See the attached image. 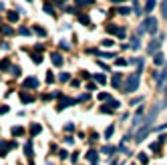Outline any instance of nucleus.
Instances as JSON below:
<instances>
[{"label": "nucleus", "mask_w": 167, "mask_h": 165, "mask_svg": "<svg viewBox=\"0 0 167 165\" xmlns=\"http://www.w3.org/2000/svg\"><path fill=\"white\" fill-rule=\"evenodd\" d=\"M139 83H141V75L139 73H133L131 77H127V81H125V85L121 89H123V93H135L139 89Z\"/></svg>", "instance_id": "1"}, {"label": "nucleus", "mask_w": 167, "mask_h": 165, "mask_svg": "<svg viewBox=\"0 0 167 165\" xmlns=\"http://www.w3.org/2000/svg\"><path fill=\"white\" fill-rule=\"evenodd\" d=\"M157 18H153V16H149V18H145L143 20V24H141V28H139V34H143V32H149V34H155L157 32Z\"/></svg>", "instance_id": "2"}, {"label": "nucleus", "mask_w": 167, "mask_h": 165, "mask_svg": "<svg viewBox=\"0 0 167 165\" xmlns=\"http://www.w3.org/2000/svg\"><path fill=\"white\" fill-rule=\"evenodd\" d=\"M161 40H163V34H161L159 38H155V40H151V42L147 44V55H155V53H159V46H161Z\"/></svg>", "instance_id": "3"}, {"label": "nucleus", "mask_w": 167, "mask_h": 165, "mask_svg": "<svg viewBox=\"0 0 167 165\" xmlns=\"http://www.w3.org/2000/svg\"><path fill=\"white\" fill-rule=\"evenodd\" d=\"M10 149H16V143H14V141H2V143H0V157H6V153H8Z\"/></svg>", "instance_id": "4"}, {"label": "nucleus", "mask_w": 167, "mask_h": 165, "mask_svg": "<svg viewBox=\"0 0 167 165\" xmlns=\"http://www.w3.org/2000/svg\"><path fill=\"white\" fill-rule=\"evenodd\" d=\"M79 99H70V97H60V103L57 105V111H62L64 107H70V105H75Z\"/></svg>", "instance_id": "5"}, {"label": "nucleus", "mask_w": 167, "mask_h": 165, "mask_svg": "<svg viewBox=\"0 0 167 165\" xmlns=\"http://www.w3.org/2000/svg\"><path fill=\"white\" fill-rule=\"evenodd\" d=\"M38 79L36 77H28V79H24V83H22V87L24 89H38Z\"/></svg>", "instance_id": "6"}, {"label": "nucleus", "mask_w": 167, "mask_h": 165, "mask_svg": "<svg viewBox=\"0 0 167 165\" xmlns=\"http://www.w3.org/2000/svg\"><path fill=\"white\" fill-rule=\"evenodd\" d=\"M165 79H167V64L163 66V70H159V73L155 75V81H157V87H159V89L163 87V81H165Z\"/></svg>", "instance_id": "7"}, {"label": "nucleus", "mask_w": 167, "mask_h": 165, "mask_svg": "<svg viewBox=\"0 0 167 165\" xmlns=\"http://www.w3.org/2000/svg\"><path fill=\"white\" fill-rule=\"evenodd\" d=\"M87 159L91 161V165H97V163H99V151H97V149H91V151L87 153Z\"/></svg>", "instance_id": "8"}, {"label": "nucleus", "mask_w": 167, "mask_h": 165, "mask_svg": "<svg viewBox=\"0 0 167 165\" xmlns=\"http://www.w3.org/2000/svg\"><path fill=\"white\" fill-rule=\"evenodd\" d=\"M121 83H123V75H121V73H115V77L111 79V85H113L115 89H121V87H123Z\"/></svg>", "instance_id": "9"}, {"label": "nucleus", "mask_w": 167, "mask_h": 165, "mask_svg": "<svg viewBox=\"0 0 167 165\" xmlns=\"http://www.w3.org/2000/svg\"><path fill=\"white\" fill-rule=\"evenodd\" d=\"M153 62H155L157 66H165V57H163V53H161V51L153 55Z\"/></svg>", "instance_id": "10"}, {"label": "nucleus", "mask_w": 167, "mask_h": 165, "mask_svg": "<svg viewBox=\"0 0 167 165\" xmlns=\"http://www.w3.org/2000/svg\"><path fill=\"white\" fill-rule=\"evenodd\" d=\"M20 101L26 103V105H28V103H34V95H30V93H24V91H22V93H20Z\"/></svg>", "instance_id": "11"}, {"label": "nucleus", "mask_w": 167, "mask_h": 165, "mask_svg": "<svg viewBox=\"0 0 167 165\" xmlns=\"http://www.w3.org/2000/svg\"><path fill=\"white\" fill-rule=\"evenodd\" d=\"M51 60H53L55 66H62V57L59 53H51Z\"/></svg>", "instance_id": "12"}, {"label": "nucleus", "mask_w": 167, "mask_h": 165, "mask_svg": "<svg viewBox=\"0 0 167 165\" xmlns=\"http://www.w3.org/2000/svg\"><path fill=\"white\" fill-rule=\"evenodd\" d=\"M0 34H4V36H12V34H14V30H12V26L2 24V26H0Z\"/></svg>", "instance_id": "13"}, {"label": "nucleus", "mask_w": 167, "mask_h": 165, "mask_svg": "<svg viewBox=\"0 0 167 165\" xmlns=\"http://www.w3.org/2000/svg\"><path fill=\"white\" fill-rule=\"evenodd\" d=\"M99 111H101V113H105V115H113V113H115V109H113L111 105H101V107H99Z\"/></svg>", "instance_id": "14"}, {"label": "nucleus", "mask_w": 167, "mask_h": 165, "mask_svg": "<svg viewBox=\"0 0 167 165\" xmlns=\"http://www.w3.org/2000/svg\"><path fill=\"white\" fill-rule=\"evenodd\" d=\"M8 68H12L10 59H2V60H0V70H8Z\"/></svg>", "instance_id": "15"}, {"label": "nucleus", "mask_w": 167, "mask_h": 165, "mask_svg": "<svg viewBox=\"0 0 167 165\" xmlns=\"http://www.w3.org/2000/svg\"><path fill=\"white\" fill-rule=\"evenodd\" d=\"M24 155L28 159H32V143H30V141H26V145H24Z\"/></svg>", "instance_id": "16"}, {"label": "nucleus", "mask_w": 167, "mask_h": 165, "mask_svg": "<svg viewBox=\"0 0 167 165\" xmlns=\"http://www.w3.org/2000/svg\"><path fill=\"white\" fill-rule=\"evenodd\" d=\"M155 4H157V0H147V2H145V12L149 14V12L155 8Z\"/></svg>", "instance_id": "17"}, {"label": "nucleus", "mask_w": 167, "mask_h": 165, "mask_svg": "<svg viewBox=\"0 0 167 165\" xmlns=\"http://www.w3.org/2000/svg\"><path fill=\"white\" fill-rule=\"evenodd\" d=\"M40 131H42V127H40L38 123H32V125H30V135H38Z\"/></svg>", "instance_id": "18"}, {"label": "nucleus", "mask_w": 167, "mask_h": 165, "mask_svg": "<svg viewBox=\"0 0 167 165\" xmlns=\"http://www.w3.org/2000/svg\"><path fill=\"white\" fill-rule=\"evenodd\" d=\"M139 46H141L139 36H133V40H131V49H133V51H139Z\"/></svg>", "instance_id": "19"}, {"label": "nucleus", "mask_w": 167, "mask_h": 165, "mask_svg": "<svg viewBox=\"0 0 167 165\" xmlns=\"http://www.w3.org/2000/svg\"><path fill=\"white\" fill-rule=\"evenodd\" d=\"M117 12L123 14V16H127V14H131V6H121V8H117Z\"/></svg>", "instance_id": "20"}, {"label": "nucleus", "mask_w": 167, "mask_h": 165, "mask_svg": "<svg viewBox=\"0 0 167 165\" xmlns=\"http://www.w3.org/2000/svg\"><path fill=\"white\" fill-rule=\"evenodd\" d=\"M75 2H77L79 6H93L95 0H75Z\"/></svg>", "instance_id": "21"}, {"label": "nucleus", "mask_w": 167, "mask_h": 165, "mask_svg": "<svg viewBox=\"0 0 167 165\" xmlns=\"http://www.w3.org/2000/svg\"><path fill=\"white\" fill-rule=\"evenodd\" d=\"M32 32H36V34H38V36H42V38L46 36V30H44L42 26H34V28H32Z\"/></svg>", "instance_id": "22"}, {"label": "nucleus", "mask_w": 167, "mask_h": 165, "mask_svg": "<svg viewBox=\"0 0 167 165\" xmlns=\"http://www.w3.org/2000/svg\"><path fill=\"white\" fill-rule=\"evenodd\" d=\"M44 12H46V14H53V16H55V8H53V4H51V2H44Z\"/></svg>", "instance_id": "23"}, {"label": "nucleus", "mask_w": 167, "mask_h": 165, "mask_svg": "<svg viewBox=\"0 0 167 165\" xmlns=\"http://www.w3.org/2000/svg\"><path fill=\"white\" fill-rule=\"evenodd\" d=\"M79 22H81V24H87V26H89V24H91V18H89L87 14H81V16H79Z\"/></svg>", "instance_id": "24"}, {"label": "nucleus", "mask_w": 167, "mask_h": 165, "mask_svg": "<svg viewBox=\"0 0 167 165\" xmlns=\"http://www.w3.org/2000/svg\"><path fill=\"white\" fill-rule=\"evenodd\" d=\"M6 16H8V20H10V22H16V20H18V12H14V10H10Z\"/></svg>", "instance_id": "25"}, {"label": "nucleus", "mask_w": 167, "mask_h": 165, "mask_svg": "<svg viewBox=\"0 0 167 165\" xmlns=\"http://www.w3.org/2000/svg\"><path fill=\"white\" fill-rule=\"evenodd\" d=\"M30 59H32V62H34V64H40V62H42V55H38V53H36V55L32 53V57H30Z\"/></svg>", "instance_id": "26"}, {"label": "nucleus", "mask_w": 167, "mask_h": 165, "mask_svg": "<svg viewBox=\"0 0 167 165\" xmlns=\"http://www.w3.org/2000/svg\"><path fill=\"white\" fill-rule=\"evenodd\" d=\"M10 73H12V75H14V77H20V75H22V68H20V66H16V64H14V66H12V68H10Z\"/></svg>", "instance_id": "27"}, {"label": "nucleus", "mask_w": 167, "mask_h": 165, "mask_svg": "<svg viewBox=\"0 0 167 165\" xmlns=\"http://www.w3.org/2000/svg\"><path fill=\"white\" fill-rule=\"evenodd\" d=\"M95 81H97L99 85H105V83H107V77H105V75H95Z\"/></svg>", "instance_id": "28"}, {"label": "nucleus", "mask_w": 167, "mask_h": 165, "mask_svg": "<svg viewBox=\"0 0 167 165\" xmlns=\"http://www.w3.org/2000/svg\"><path fill=\"white\" fill-rule=\"evenodd\" d=\"M115 64H117V66H127V64H129V60H127V59H117V60H115Z\"/></svg>", "instance_id": "29"}, {"label": "nucleus", "mask_w": 167, "mask_h": 165, "mask_svg": "<svg viewBox=\"0 0 167 165\" xmlns=\"http://www.w3.org/2000/svg\"><path fill=\"white\" fill-rule=\"evenodd\" d=\"M12 135H24V129H22V127H12Z\"/></svg>", "instance_id": "30"}, {"label": "nucleus", "mask_w": 167, "mask_h": 165, "mask_svg": "<svg viewBox=\"0 0 167 165\" xmlns=\"http://www.w3.org/2000/svg\"><path fill=\"white\" fill-rule=\"evenodd\" d=\"M161 14H163V18H167V0L161 2Z\"/></svg>", "instance_id": "31"}, {"label": "nucleus", "mask_w": 167, "mask_h": 165, "mask_svg": "<svg viewBox=\"0 0 167 165\" xmlns=\"http://www.w3.org/2000/svg\"><path fill=\"white\" fill-rule=\"evenodd\" d=\"M68 79H70V75H68V73H60V75H59V81H60V83H66Z\"/></svg>", "instance_id": "32"}, {"label": "nucleus", "mask_w": 167, "mask_h": 165, "mask_svg": "<svg viewBox=\"0 0 167 165\" xmlns=\"http://www.w3.org/2000/svg\"><path fill=\"white\" fill-rule=\"evenodd\" d=\"M99 101H111V95L109 93H99Z\"/></svg>", "instance_id": "33"}, {"label": "nucleus", "mask_w": 167, "mask_h": 165, "mask_svg": "<svg viewBox=\"0 0 167 165\" xmlns=\"http://www.w3.org/2000/svg\"><path fill=\"white\" fill-rule=\"evenodd\" d=\"M117 30H119V28H117L115 24H107V32H111V34H117Z\"/></svg>", "instance_id": "34"}, {"label": "nucleus", "mask_w": 167, "mask_h": 165, "mask_svg": "<svg viewBox=\"0 0 167 165\" xmlns=\"http://www.w3.org/2000/svg\"><path fill=\"white\" fill-rule=\"evenodd\" d=\"M99 57H101V59H113L115 53H101V51H99Z\"/></svg>", "instance_id": "35"}, {"label": "nucleus", "mask_w": 167, "mask_h": 165, "mask_svg": "<svg viewBox=\"0 0 167 165\" xmlns=\"http://www.w3.org/2000/svg\"><path fill=\"white\" fill-rule=\"evenodd\" d=\"M113 131H115V125H109V127H107V131H105V137L109 139V137L113 135Z\"/></svg>", "instance_id": "36"}, {"label": "nucleus", "mask_w": 167, "mask_h": 165, "mask_svg": "<svg viewBox=\"0 0 167 165\" xmlns=\"http://www.w3.org/2000/svg\"><path fill=\"white\" fill-rule=\"evenodd\" d=\"M18 32H20L22 36H28V34H30V30H28L26 26H20V28H18Z\"/></svg>", "instance_id": "37"}, {"label": "nucleus", "mask_w": 167, "mask_h": 165, "mask_svg": "<svg viewBox=\"0 0 167 165\" xmlns=\"http://www.w3.org/2000/svg\"><path fill=\"white\" fill-rule=\"evenodd\" d=\"M8 49H10V44L6 40H0V51H8Z\"/></svg>", "instance_id": "38"}, {"label": "nucleus", "mask_w": 167, "mask_h": 165, "mask_svg": "<svg viewBox=\"0 0 167 165\" xmlns=\"http://www.w3.org/2000/svg\"><path fill=\"white\" fill-rule=\"evenodd\" d=\"M109 105H111V107H113L115 111H117L119 107H121V103H119V101H115V99H111V101H109Z\"/></svg>", "instance_id": "39"}, {"label": "nucleus", "mask_w": 167, "mask_h": 165, "mask_svg": "<svg viewBox=\"0 0 167 165\" xmlns=\"http://www.w3.org/2000/svg\"><path fill=\"white\" fill-rule=\"evenodd\" d=\"M101 151H103V153H107V155H109V153H115V147H111V145H107V147H103V149H101Z\"/></svg>", "instance_id": "40"}, {"label": "nucleus", "mask_w": 167, "mask_h": 165, "mask_svg": "<svg viewBox=\"0 0 167 165\" xmlns=\"http://www.w3.org/2000/svg\"><path fill=\"white\" fill-rule=\"evenodd\" d=\"M46 83H49V85H51V83H55V75L51 73V70L46 73Z\"/></svg>", "instance_id": "41"}, {"label": "nucleus", "mask_w": 167, "mask_h": 165, "mask_svg": "<svg viewBox=\"0 0 167 165\" xmlns=\"http://www.w3.org/2000/svg\"><path fill=\"white\" fill-rule=\"evenodd\" d=\"M117 36H119V38H125V36H127V30H125V28H119V30H117Z\"/></svg>", "instance_id": "42"}, {"label": "nucleus", "mask_w": 167, "mask_h": 165, "mask_svg": "<svg viewBox=\"0 0 167 165\" xmlns=\"http://www.w3.org/2000/svg\"><path fill=\"white\" fill-rule=\"evenodd\" d=\"M147 159H149L147 153H139V161H141V163H147Z\"/></svg>", "instance_id": "43"}, {"label": "nucleus", "mask_w": 167, "mask_h": 165, "mask_svg": "<svg viewBox=\"0 0 167 165\" xmlns=\"http://www.w3.org/2000/svg\"><path fill=\"white\" fill-rule=\"evenodd\" d=\"M101 44H103V46H113V44H115V42H113V40H111V38H105V40H103V42H101Z\"/></svg>", "instance_id": "44"}, {"label": "nucleus", "mask_w": 167, "mask_h": 165, "mask_svg": "<svg viewBox=\"0 0 167 165\" xmlns=\"http://www.w3.org/2000/svg\"><path fill=\"white\" fill-rule=\"evenodd\" d=\"M60 49H62V51H68L70 46H68V42H66V40H60Z\"/></svg>", "instance_id": "45"}, {"label": "nucleus", "mask_w": 167, "mask_h": 165, "mask_svg": "<svg viewBox=\"0 0 167 165\" xmlns=\"http://www.w3.org/2000/svg\"><path fill=\"white\" fill-rule=\"evenodd\" d=\"M64 131H68V133L75 131V125H73V123H66V125H64Z\"/></svg>", "instance_id": "46"}, {"label": "nucleus", "mask_w": 167, "mask_h": 165, "mask_svg": "<svg viewBox=\"0 0 167 165\" xmlns=\"http://www.w3.org/2000/svg\"><path fill=\"white\" fill-rule=\"evenodd\" d=\"M4 113H8V105H2V107H0V115H4Z\"/></svg>", "instance_id": "47"}, {"label": "nucleus", "mask_w": 167, "mask_h": 165, "mask_svg": "<svg viewBox=\"0 0 167 165\" xmlns=\"http://www.w3.org/2000/svg\"><path fill=\"white\" fill-rule=\"evenodd\" d=\"M70 161L77 163V161H79V153H73V155H70Z\"/></svg>", "instance_id": "48"}, {"label": "nucleus", "mask_w": 167, "mask_h": 165, "mask_svg": "<svg viewBox=\"0 0 167 165\" xmlns=\"http://www.w3.org/2000/svg\"><path fill=\"white\" fill-rule=\"evenodd\" d=\"M64 143H66V145H73V143H75V139H73V137H66V139H64Z\"/></svg>", "instance_id": "49"}, {"label": "nucleus", "mask_w": 167, "mask_h": 165, "mask_svg": "<svg viewBox=\"0 0 167 165\" xmlns=\"http://www.w3.org/2000/svg\"><path fill=\"white\" fill-rule=\"evenodd\" d=\"M59 157H60V159H66L68 153H66V151H59Z\"/></svg>", "instance_id": "50"}, {"label": "nucleus", "mask_w": 167, "mask_h": 165, "mask_svg": "<svg viewBox=\"0 0 167 165\" xmlns=\"http://www.w3.org/2000/svg\"><path fill=\"white\" fill-rule=\"evenodd\" d=\"M141 101H143V99H141V97H137V99H133L129 105H137V103H141Z\"/></svg>", "instance_id": "51"}, {"label": "nucleus", "mask_w": 167, "mask_h": 165, "mask_svg": "<svg viewBox=\"0 0 167 165\" xmlns=\"http://www.w3.org/2000/svg\"><path fill=\"white\" fill-rule=\"evenodd\" d=\"M163 93H165V95H167V85H165V91H163Z\"/></svg>", "instance_id": "52"}, {"label": "nucleus", "mask_w": 167, "mask_h": 165, "mask_svg": "<svg viewBox=\"0 0 167 165\" xmlns=\"http://www.w3.org/2000/svg\"><path fill=\"white\" fill-rule=\"evenodd\" d=\"M113 2H123V0H113Z\"/></svg>", "instance_id": "53"}, {"label": "nucleus", "mask_w": 167, "mask_h": 165, "mask_svg": "<svg viewBox=\"0 0 167 165\" xmlns=\"http://www.w3.org/2000/svg\"><path fill=\"white\" fill-rule=\"evenodd\" d=\"M28 2H32V0H28Z\"/></svg>", "instance_id": "54"}]
</instances>
